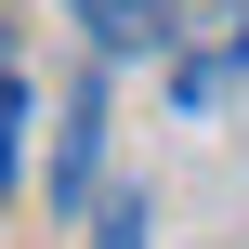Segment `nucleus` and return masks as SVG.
Returning a JSON list of instances; mask_svg holds the SVG:
<instances>
[{"instance_id":"obj_1","label":"nucleus","mask_w":249,"mask_h":249,"mask_svg":"<svg viewBox=\"0 0 249 249\" xmlns=\"http://www.w3.org/2000/svg\"><path fill=\"white\" fill-rule=\"evenodd\" d=\"M236 66H249V13L236 0H184V26H171V105L210 118V105L236 92Z\"/></svg>"},{"instance_id":"obj_5","label":"nucleus","mask_w":249,"mask_h":249,"mask_svg":"<svg viewBox=\"0 0 249 249\" xmlns=\"http://www.w3.org/2000/svg\"><path fill=\"white\" fill-rule=\"evenodd\" d=\"M26 171V79H13V53H0V184Z\"/></svg>"},{"instance_id":"obj_2","label":"nucleus","mask_w":249,"mask_h":249,"mask_svg":"<svg viewBox=\"0 0 249 249\" xmlns=\"http://www.w3.org/2000/svg\"><path fill=\"white\" fill-rule=\"evenodd\" d=\"M92 171H105V79H79L66 118H53V210H66V223L92 210Z\"/></svg>"},{"instance_id":"obj_4","label":"nucleus","mask_w":249,"mask_h":249,"mask_svg":"<svg viewBox=\"0 0 249 249\" xmlns=\"http://www.w3.org/2000/svg\"><path fill=\"white\" fill-rule=\"evenodd\" d=\"M144 223H158V197H131V184L92 197V249H144Z\"/></svg>"},{"instance_id":"obj_3","label":"nucleus","mask_w":249,"mask_h":249,"mask_svg":"<svg viewBox=\"0 0 249 249\" xmlns=\"http://www.w3.org/2000/svg\"><path fill=\"white\" fill-rule=\"evenodd\" d=\"M66 13L92 53H171V26H184V0H66Z\"/></svg>"}]
</instances>
